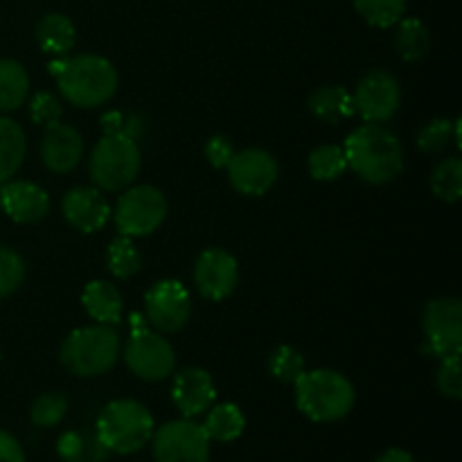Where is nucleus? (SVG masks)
<instances>
[{"label": "nucleus", "mask_w": 462, "mask_h": 462, "mask_svg": "<svg viewBox=\"0 0 462 462\" xmlns=\"http://www.w3.org/2000/svg\"><path fill=\"white\" fill-rule=\"evenodd\" d=\"M48 72L57 84L59 95L75 108H97L111 102L120 86V75L106 57L77 54L50 61Z\"/></svg>", "instance_id": "1"}, {"label": "nucleus", "mask_w": 462, "mask_h": 462, "mask_svg": "<svg viewBox=\"0 0 462 462\" xmlns=\"http://www.w3.org/2000/svg\"><path fill=\"white\" fill-rule=\"evenodd\" d=\"M347 170L355 171L364 183L386 185L404 170V147L400 138L383 125L364 122L350 131L343 143Z\"/></svg>", "instance_id": "2"}, {"label": "nucleus", "mask_w": 462, "mask_h": 462, "mask_svg": "<svg viewBox=\"0 0 462 462\" xmlns=\"http://www.w3.org/2000/svg\"><path fill=\"white\" fill-rule=\"evenodd\" d=\"M296 409L307 420L319 424H332L347 418L355 409V383L343 373L332 368L305 370L293 383Z\"/></svg>", "instance_id": "3"}, {"label": "nucleus", "mask_w": 462, "mask_h": 462, "mask_svg": "<svg viewBox=\"0 0 462 462\" xmlns=\"http://www.w3.org/2000/svg\"><path fill=\"white\" fill-rule=\"evenodd\" d=\"M120 350V334L116 328L97 323L72 329L59 347V361L75 377L93 379L116 368Z\"/></svg>", "instance_id": "4"}, {"label": "nucleus", "mask_w": 462, "mask_h": 462, "mask_svg": "<svg viewBox=\"0 0 462 462\" xmlns=\"http://www.w3.org/2000/svg\"><path fill=\"white\" fill-rule=\"evenodd\" d=\"M156 422L152 411L138 400H113L95 422V436L111 454L131 456L152 442Z\"/></svg>", "instance_id": "5"}, {"label": "nucleus", "mask_w": 462, "mask_h": 462, "mask_svg": "<svg viewBox=\"0 0 462 462\" xmlns=\"http://www.w3.org/2000/svg\"><path fill=\"white\" fill-rule=\"evenodd\" d=\"M143 153L125 134H104L88 158V176L102 192H122L138 179Z\"/></svg>", "instance_id": "6"}, {"label": "nucleus", "mask_w": 462, "mask_h": 462, "mask_svg": "<svg viewBox=\"0 0 462 462\" xmlns=\"http://www.w3.org/2000/svg\"><path fill=\"white\" fill-rule=\"evenodd\" d=\"M147 319L131 316V337L122 347V356L131 373L143 382H162L176 370V350L161 332L147 328Z\"/></svg>", "instance_id": "7"}, {"label": "nucleus", "mask_w": 462, "mask_h": 462, "mask_svg": "<svg viewBox=\"0 0 462 462\" xmlns=\"http://www.w3.org/2000/svg\"><path fill=\"white\" fill-rule=\"evenodd\" d=\"M167 217V199L156 185H129L122 189L113 210L120 235L126 237H149L156 233Z\"/></svg>", "instance_id": "8"}, {"label": "nucleus", "mask_w": 462, "mask_h": 462, "mask_svg": "<svg viewBox=\"0 0 462 462\" xmlns=\"http://www.w3.org/2000/svg\"><path fill=\"white\" fill-rule=\"evenodd\" d=\"M153 460L156 462H208L210 438L201 424L189 418L171 420L158 427L152 436Z\"/></svg>", "instance_id": "9"}, {"label": "nucleus", "mask_w": 462, "mask_h": 462, "mask_svg": "<svg viewBox=\"0 0 462 462\" xmlns=\"http://www.w3.org/2000/svg\"><path fill=\"white\" fill-rule=\"evenodd\" d=\"M422 329L429 355L445 359L462 352V302L460 298H433L422 311Z\"/></svg>", "instance_id": "10"}, {"label": "nucleus", "mask_w": 462, "mask_h": 462, "mask_svg": "<svg viewBox=\"0 0 462 462\" xmlns=\"http://www.w3.org/2000/svg\"><path fill=\"white\" fill-rule=\"evenodd\" d=\"M192 298L180 280H158L144 293V319L156 332L174 334L188 325Z\"/></svg>", "instance_id": "11"}, {"label": "nucleus", "mask_w": 462, "mask_h": 462, "mask_svg": "<svg viewBox=\"0 0 462 462\" xmlns=\"http://www.w3.org/2000/svg\"><path fill=\"white\" fill-rule=\"evenodd\" d=\"M352 99H355V111L356 116H361V120L383 125L400 111L402 86L395 75L374 68L356 81Z\"/></svg>", "instance_id": "12"}, {"label": "nucleus", "mask_w": 462, "mask_h": 462, "mask_svg": "<svg viewBox=\"0 0 462 462\" xmlns=\"http://www.w3.org/2000/svg\"><path fill=\"white\" fill-rule=\"evenodd\" d=\"M226 171H228V180L235 192L244 197H264L278 183L280 165L271 152L251 147L235 152Z\"/></svg>", "instance_id": "13"}, {"label": "nucleus", "mask_w": 462, "mask_h": 462, "mask_svg": "<svg viewBox=\"0 0 462 462\" xmlns=\"http://www.w3.org/2000/svg\"><path fill=\"white\" fill-rule=\"evenodd\" d=\"M194 287L199 296L210 302H221L237 289L239 264L224 248H206L194 262Z\"/></svg>", "instance_id": "14"}, {"label": "nucleus", "mask_w": 462, "mask_h": 462, "mask_svg": "<svg viewBox=\"0 0 462 462\" xmlns=\"http://www.w3.org/2000/svg\"><path fill=\"white\" fill-rule=\"evenodd\" d=\"M61 212L63 219L84 235L102 230L113 217L111 203L95 185H77L68 189L61 199Z\"/></svg>", "instance_id": "15"}, {"label": "nucleus", "mask_w": 462, "mask_h": 462, "mask_svg": "<svg viewBox=\"0 0 462 462\" xmlns=\"http://www.w3.org/2000/svg\"><path fill=\"white\" fill-rule=\"evenodd\" d=\"M84 138L72 125H52L45 129L39 144V156L45 170L54 174H70L84 158Z\"/></svg>", "instance_id": "16"}, {"label": "nucleus", "mask_w": 462, "mask_h": 462, "mask_svg": "<svg viewBox=\"0 0 462 462\" xmlns=\"http://www.w3.org/2000/svg\"><path fill=\"white\" fill-rule=\"evenodd\" d=\"M215 400L217 386L208 370L192 365L176 373L171 383V402L183 418H199L215 404Z\"/></svg>", "instance_id": "17"}, {"label": "nucleus", "mask_w": 462, "mask_h": 462, "mask_svg": "<svg viewBox=\"0 0 462 462\" xmlns=\"http://www.w3.org/2000/svg\"><path fill=\"white\" fill-rule=\"evenodd\" d=\"M0 208L16 224H39L50 212V194L32 180H7L0 185Z\"/></svg>", "instance_id": "18"}, {"label": "nucleus", "mask_w": 462, "mask_h": 462, "mask_svg": "<svg viewBox=\"0 0 462 462\" xmlns=\"http://www.w3.org/2000/svg\"><path fill=\"white\" fill-rule=\"evenodd\" d=\"M81 305H84L86 314L99 325H111L116 328L122 320V311H125V298H122L120 289L106 280H93L84 287L81 293Z\"/></svg>", "instance_id": "19"}, {"label": "nucleus", "mask_w": 462, "mask_h": 462, "mask_svg": "<svg viewBox=\"0 0 462 462\" xmlns=\"http://www.w3.org/2000/svg\"><path fill=\"white\" fill-rule=\"evenodd\" d=\"M307 108L316 120L338 125L355 117V99L346 86H320L307 97Z\"/></svg>", "instance_id": "20"}, {"label": "nucleus", "mask_w": 462, "mask_h": 462, "mask_svg": "<svg viewBox=\"0 0 462 462\" xmlns=\"http://www.w3.org/2000/svg\"><path fill=\"white\" fill-rule=\"evenodd\" d=\"M34 36L41 52L52 54L54 59L70 54V50L77 43L75 25H72V21L66 14L59 12H50L45 16H41V21L36 23Z\"/></svg>", "instance_id": "21"}, {"label": "nucleus", "mask_w": 462, "mask_h": 462, "mask_svg": "<svg viewBox=\"0 0 462 462\" xmlns=\"http://www.w3.org/2000/svg\"><path fill=\"white\" fill-rule=\"evenodd\" d=\"M27 153L25 131L12 117L0 116V185L12 180Z\"/></svg>", "instance_id": "22"}, {"label": "nucleus", "mask_w": 462, "mask_h": 462, "mask_svg": "<svg viewBox=\"0 0 462 462\" xmlns=\"http://www.w3.org/2000/svg\"><path fill=\"white\" fill-rule=\"evenodd\" d=\"M30 97V75L16 59H0V113L18 111Z\"/></svg>", "instance_id": "23"}, {"label": "nucleus", "mask_w": 462, "mask_h": 462, "mask_svg": "<svg viewBox=\"0 0 462 462\" xmlns=\"http://www.w3.org/2000/svg\"><path fill=\"white\" fill-rule=\"evenodd\" d=\"M393 43H395L402 61L420 63L422 59H427L429 50H431V34H429V27L420 18L404 16L397 23Z\"/></svg>", "instance_id": "24"}, {"label": "nucleus", "mask_w": 462, "mask_h": 462, "mask_svg": "<svg viewBox=\"0 0 462 462\" xmlns=\"http://www.w3.org/2000/svg\"><path fill=\"white\" fill-rule=\"evenodd\" d=\"M206 413V422L201 427L206 436L215 442H235L246 429V418L233 402L210 406Z\"/></svg>", "instance_id": "25"}, {"label": "nucleus", "mask_w": 462, "mask_h": 462, "mask_svg": "<svg viewBox=\"0 0 462 462\" xmlns=\"http://www.w3.org/2000/svg\"><path fill=\"white\" fill-rule=\"evenodd\" d=\"M307 171L319 183L341 179L347 171V158L343 144H319L307 156Z\"/></svg>", "instance_id": "26"}, {"label": "nucleus", "mask_w": 462, "mask_h": 462, "mask_svg": "<svg viewBox=\"0 0 462 462\" xmlns=\"http://www.w3.org/2000/svg\"><path fill=\"white\" fill-rule=\"evenodd\" d=\"M57 454L63 462H104L108 451L97 436L81 431H66L57 440Z\"/></svg>", "instance_id": "27"}, {"label": "nucleus", "mask_w": 462, "mask_h": 462, "mask_svg": "<svg viewBox=\"0 0 462 462\" xmlns=\"http://www.w3.org/2000/svg\"><path fill=\"white\" fill-rule=\"evenodd\" d=\"M106 269L116 280H131L143 269V255L135 248L134 239L126 235H117L106 248Z\"/></svg>", "instance_id": "28"}, {"label": "nucleus", "mask_w": 462, "mask_h": 462, "mask_svg": "<svg viewBox=\"0 0 462 462\" xmlns=\"http://www.w3.org/2000/svg\"><path fill=\"white\" fill-rule=\"evenodd\" d=\"M352 5L370 27L391 30L406 16L409 0H352Z\"/></svg>", "instance_id": "29"}, {"label": "nucleus", "mask_w": 462, "mask_h": 462, "mask_svg": "<svg viewBox=\"0 0 462 462\" xmlns=\"http://www.w3.org/2000/svg\"><path fill=\"white\" fill-rule=\"evenodd\" d=\"M431 192L445 203H458L462 197V161L449 156L438 162L431 171Z\"/></svg>", "instance_id": "30"}, {"label": "nucleus", "mask_w": 462, "mask_h": 462, "mask_svg": "<svg viewBox=\"0 0 462 462\" xmlns=\"http://www.w3.org/2000/svg\"><path fill=\"white\" fill-rule=\"evenodd\" d=\"M266 370L280 383H296L298 377L307 370L305 356L293 346H275L266 359Z\"/></svg>", "instance_id": "31"}, {"label": "nucleus", "mask_w": 462, "mask_h": 462, "mask_svg": "<svg viewBox=\"0 0 462 462\" xmlns=\"http://www.w3.org/2000/svg\"><path fill=\"white\" fill-rule=\"evenodd\" d=\"M68 413V397L61 393H43L30 406V420L39 429H52L63 422Z\"/></svg>", "instance_id": "32"}, {"label": "nucleus", "mask_w": 462, "mask_h": 462, "mask_svg": "<svg viewBox=\"0 0 462 462\" xmlns=\"http://www.w3.org/2000/svg\"><path fill=\"white\" fill-rule=\"evenodd\" d=\"M418 149L427 156H438L454 143V120L436 117L418 131Z\"/></svg>", "instance_id": "33"}, {"label": "nucleus", "mask_w": 462, "mask_h": 462, "mask_svg": "<svg viewBox=\"0 0 462 462\" xmlns=\"http://www.w3.org/2000/svg\"><path fill=\"white\" fill-rule=\"evenodd\" d=\"M25 282V260L9 246H0V300L9 298Z\"/></svg>", "instance_id": "34"}, {"label": "nucleus", "mask_w": 462, "mask_h": 462, "mask_svg": "<svg viewBox=\"0 0 462 462\" xmlns=\"http://www.w3.org/2000/svg\"><path fill=\"white\" fill-rule=\"evenodd\" d=\"M30 117L34 125L39 126H52L59 125L63 117V104L61 97H57L50 90H39V93L32 95L30 99Z\"/></svg>", "instance_id": "35"}, {"label": "nucleus", "mask_w": 462, "mask_h": 462, "mask_svg": "<svg viewBox=\"0 0 462 462\" xmlns=\"http://www.w3.org/2000/svg\"><path fill=\"white\" fill-rule=\"evenodd\" d=\"M438 391L449 400L458 402L462 397V374H460V355L440 359V368L436 374Z\"/></svg>", "instance_id": "36"}, {"label": "nucleus", "mask_w": 462, "mask_h": 462, "mask_svg": "<svg viewBox=\"0 0 462 462\" xmlns=\"http://www.w3.org/2000/svg\"><path fill=\"white\" fill-rule=\"evenodd\" d=\"M235 144L233 140L228 138V135H210V138L206 140V144H203V156H206V161L210 162L215 170H226L228 167V162L233 161L235 156Z\"/></svg>", "instance_id": "37"}, {"label": "nucleus", "mask_w": 462, "mask_h": 462, "mask_svg": "<svg viewBox=\"0 0 462 462\" xmlns=\"http://www.w3.org/2000/svg\"><path fill=\"white\" fill-rule=\"evenodd\" d=\"M135 122H138V117L126 116L122 111H106L99 117V126H102L104 134H125L138 143L143 131H140V125H135Z\"/></svg>", "instance_id": "38"}, {"label": "nucleus", "mask_w": 462, "mask_h": 462, "mask_svg": "<svg viewBox=\"0 0 462 462\" xmlns=\"http://www.w3.org/2000/svg\"><path fill=\"white\" fill-rule=\"evenodd\" d=\"M0 462H25V451H23L21 442L3 429H0Z\"/></svg>", "instance_id": "39"}, {"label": "nucleus", "mask_w": 462, "mask_h": 462, "mask_svg": "<svg viewBox=\"0 0 462 462\" xmlns=\"http://www.w3.org/2000/svg\"><path fill=\"white\" fill-rule=\"evenodd\" d=\"M374 462H418V460H415L409 451L393 447V449H386L382 456H377V460Z\"/></svg>", "instance_id": "40"}]
</instances>
